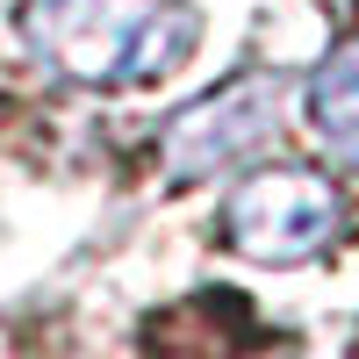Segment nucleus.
Here are the masks:
<instances>
[{
    "label": "nucleus",
    "instance_id": "3",
    "mask_svg": "<svg viewBox=\"0 0 359 359\" xmlns=\"http://www.w3.org/2000/svg\"><path fill=\"white\" fill-rule=\"evenodd\" d=\"M273 123H280V72H245L223 94L180 108L165 123V137H158L165 172L172 180H208V172H223L237 158H252L273 137Z\"/></svg>",
    "mask_w": 359,
    "mask_h": 359
},
{
    "label": "nucleus",
    "instance_id": "4",
    "mask_svg": "<svg viewBox=\"0 0 359 359\" xmlns=\"http://www.w3.org/2000/svg\"><path fill=\"white\" fill-rule=\"evenodd\" d=\"M302 108H309V130H316L323 151H331L338 165H359V36L338 43V50L309 72Z\"/></svg>",
    "mask_w": 359,
    "mask_h": 359
},
{
    "label": "nucleus",
    "instance_id": "2",
    "mask_svg": "<svg viewBox=\"0 0 359 359\" xmlns=\"http://www.w3.org/2000/svg\"><path fill=\"white\" fill-rule=\"evenodd\" d=\"M223 237L259 266L316 259L338 237V194L316 172H252L223 208Z\"/></svg>",
    "mask_w": 359,
    "mask_h": 359
},
{
    "label": "nucleus",
    "instance_id": "1",
    "mask_svg": "<svg viewBox=\"0 0 359 359\" xmlns=\"http://www.w3.org/2000/svg\"><path fill=\"white\" fill-rule=\"evenodd\" d=\"M29 50L79 86H151L194 43L187 0H22Z\"/></svg>",
    "mask_w": 359,
    "mask_h": 359
}]
</instances>
